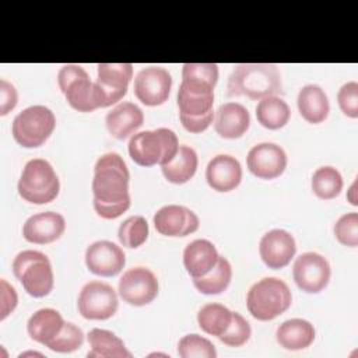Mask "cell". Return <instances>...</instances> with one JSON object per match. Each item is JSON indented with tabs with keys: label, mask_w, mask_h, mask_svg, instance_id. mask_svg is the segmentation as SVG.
Instances as JSON below:
<instances>
[{
	"label": "cell",
	"mask_w": 358,
	"mask_h": 358,
	"mask_svg": "<svg viewBox=\"0 0 358 358\" xmlns=\"http://www.w3.org/2000/svg\"><path fill=\"white\" fill-rule=\"evenodd\" d=\"M312 190L323 200L334 199L343 190V176L333 166H320L313 172Z\"/></svg>",
	"instance_id": "32"
},
{
	"label": "cell",
	"mask_w": 358,
	"mask_h": 358,
	"mask_svg": "<svg viewBox=\"0 0 358 358\" xmlns=\"http://www.w3.org/2000/svg\"><path fill=\"white\" fill-rule=\"evenodd\" d=\"M296 103L301 116L312 124L324 122L330 112L329 98L326 92L316 84L302 87L298 92Z\"/></svg>",
	"instance_id": "24"
},
{
	"label": "cell",
	"mask_w": 358,
	"mask_h": 358,
	"mask_svg": "<svg viewBox=\"0 0 358 358\" xmlns=\"http://www.w3.org/2000/svg\"><path fill=\"white\" fill-rule=\"evenodd\" d=\"M144 122L143 110L133 102H120L108 112L105 123L109 134L117 140H124L137 131Z\"/></svg>",
	"instance_id": "22"
},
{
	"label": "cell",
	"mask_w": 358,
	"mask_h": 358,
	"mask_svg": "<svg viewBox=\"0 0 358 358\" xmlns=\"http://www.w3.org/2000/svg\"><path fill=\"white\" fill-rule=\"evenodd\" d=\"M355 189H357V182H354L350 187V192H348V200L352 206H357L358 201H357V197H355Z\"/></svg>",
	"instance_id": "42"
},
{
	"label": "cell",
	"mask_w": 358,
	"mask_h": 358,
	"mask_svg": "<svg viewBox=\"0 0 358 358\" xmlns=\"http://www.w3.org/2000/svg\"><path fill=\"white\" fill-rule=\"evenodd\" d=\"M246 165L259 179H275L287 168V154L278 144L260 143L249 150Z\"/></svg>",
	"instance_id": "14"
},
{
	"label": "cell",
	"mask_w": 358,
	"mask_h": 358,
	"mask_svg": "<svg viewBox=\"0 0 358 358\" xmlns=\"http://www.w3.org/2000/svg\"><path fill=\"white\" fill-rule=\"evenodd\" d=\"M218 257L220 255L213 242L194 239L183 250V266L192 278H200L210 273Z\"/></svg>",
	"instance_id": "23"
},
{
	"label": "cell",
	"mask_w": 358,
	"mask_h": 358,
	"mask_svg": "<svg viewBox=\"0 0 358 358\" xmlns=\"http://www.w3.org/2000/svg\"><path fill=\"white\" fill-rule=\"evenodd\" d=\"M119 306L116 291L106 282L90 281L87 282L77 299L80 315L88 320H106L112 317Z\"/></svg>",
	"instance_id": "10"
},
{
	"label": "cell",
	"mask_w": 358,
	"mask_h": 358,
	"mask_svg": "<svg viewBox=\"0 0 358 358\" xmlns=\"http://www.w3.org/2000/svg\"><path fill=\"white\" fill-rule=\"evenodd\" d=\"M178 354L182 358H215L217 357L214 344L199 334L183 336L178 343Z\"/></svg>",
	"instance_id": "34"
},
{
	"label": "cell",
	"mask_w": 358,
	"mask_h": 358,
	"mask_svg": "<svg viewBox=\"0 0 358 358\" xmlns=\"http://www.w3.org/2000/svg\"><path fill=\"white\" fill-rule=\"evenodd\" d=\"M85 264L95 275L113 277L123 270L126 256L116 243L110 241H96L85 250Z\"/></svg>",
	"instance_id": "15"
},
{
	"label": "cell",
	"mask_w": 358,
	"mask_h": 358,
	"mask_svg": "<svg viewBox=\"0 0 358 358\" xmlns=\"http://www.w3.org/2000/svg\"><path fill=\"white\" fill-rule=\"evenodd\" d=\"M96 84L99 85L105 108L119 102L127 94V85L133 78L131 63H99Z\"/></svg>",
	"instance_id": "17"
},
{
	"label": "cell",
	"mask_w": 358,
	"mask_h": 358,
	"mask_svg": "<svg viewBox=\"0 0 358 358\" xmlns=\"http://www.w3.org/2000/svg\"><path fill=\"white\" fill-rule=\"evenodd\" d=\"M252 329L249 322L238 312H232V322L227 331L218 338L229 347H241L250 338Z\"/></svg>",
	"instance_id": "36"
},
{
	"label": "cell",
	"mask_w": 358,
	"mask_h": 358,
	"mask_svg": "<svg viewBox=\"0 0 358 358\" xmlns=\"http://www.w3.org/2000/svg\"><path fill=\"white\" fill-rule=\"evenodd\" d=\"M88 343L91 350L88 351V358L101 357V358H130L131 352L126 348L122 338L115 333L103 329H92L88 333Z\"/></svg>",
	"instance_id": "27"
},
{
	"label": "cell",
	"mask_w": 358,
	"mask_h": 358,
	"mask_svg": "<svg viewBox=\"0 0 358 358\" xmlns=\"http://www.w3.org/2000/svg\"><path fill=\"white\" fill-rule=\"evenodd\" d=\"M232 278V267L227 257L220 256L217 264L200 278H193V285L197 291L206 295H217L224 292Z\"/></svg>",
	"instance_id": "30"
},
{
	"label": "cell",
	"mask_w": 358,
	"mask_h": 358,
	"mask_svg": "<svg viewBox=\"0 0 358 358\" xmlns=\"http://www.w3.org/2000/svg\"><path fill=\"white\" fill-rule=\"evenodd\" d=\"M172 87L171 73L158 66L140 70L134 78V95L147 106H158L168 101Z\"/></svg>",
	"instance_id": "13"
},
{
	"label": "cell",
	"mask_w": 358,
	"mask_h": 358,
	"mask_svg": "<svg viewBox=\"0 0 358 358\" xmlns=\"http://www.w3.org/2000/svg\"><path fill=\"white\" fill-rule=\"evenodd\" d=\"M289 116V106L280 96L270 95L259 99L256 106V119L263 127L270 130L281 129L288 123Z\"/></svg>",
	"instance_id": "29"
},
{
	"label": "cell",
	"mask_w": 358,
	"mask_h": 358,
	"mask_svg": "<svg viewBox=\"0 0 358 358\" xmlns=\"http://www.w3.org/2000/svg\"><path fill=\"white\" fill-rule=\"evenodd\" d=\"M232 322V312L221 303H206L197 313V323L200 329L211 336L220 337L227 331Z\"/></svg>",
	"instance_id": "31"
},
{
	"label": "cell",
	"mask_w": 358,
	"mask_h": 358,
	"mask_svg": "<svg viewBox=\"0 0 358 358\" xmlns=\"http://www.w3.org/2000/svg\"><path fill=\"white\" fill-rule=\"evenodd\" d=\"M295 239L284 229H271L266 232L259 243V253L263 263L273 270L288 266L295 256Z\"/></svg>",
	"instance_id": "18"
},
{
	"label": "cell",
	"mask_w": 358,
	"mask_h": 358,
	"mask_svg": "<svg viewBox=\"0 0 358 358\" xmlns=\"http://www.w3.org/2000/svg\"><path fill=\"white\" fill-rule=\"evenodd\" d=\"M206 180L215 192H231L242 180V166L232 155H215L206 168Z\"/></svg>",
	"instance_id": "20"
},
{
	"label": "cell",
	"mask_w": 358,
	"mask_h": 358,
	"mask_svg": "<svg viewBox=\"0 0 358 358\" xmlns=\"http://www.w3.org/2000/svg\"><path fill=\"white\" fill-rule=\"evenodd\" d=\"M66 229V220L62 214L55 211H43L31 215L24 227L22 235L24 239L36 243L46 245L57 241Z\"/></svg>",
	"instance_id": "19"
},
{
	"label": "cell",
	"mask_w": 358,
	"mask_h": 358,
	"mask_svg": "<svg viewBox=\"0 0 358 358\" xmlns=\"http://www.w3.org/2000/svg\"><path fill=\"white\" fill-rule=\"evenodd\" d=\"M334 235L344 246L355 248L358 245V214L347 213L334 224Z\"/></svg>",
	"instance_id": "37"
},
{
	"label": "cell",
	"mask_w": 358,
	"mask_h": 358,
	"mask_svg": "<svg viewBox=\"0 0 358 358\" xmlns=\"http://www.w3.org/2000/svg\"><path fill=\"white\" fill-rule=\"evenodd\" d=\"M56 126L53 112L43 105L28 106L13 120L14 140L25 148H36L46 143Z\"/></svg>",
	"instance_id": "9"
},
{
	"label": "cell",
	"mask_w": 358,
	"mask_h": 358,
	"mask_svg": "<svg viewBox=\"0 0 358 358\" xmlns=\"http://www.w3.org/2000/svg\"><path fill=\"white\" fill-rule=\"evenodd\" d=\"M157 275L145 267H133L123 273L119 280L120 298L133 306H144L152 302L158 295Z\"/></svg>",
	"instance_id": "11"
},
{
	"label": "cell",
	"mask_w": 358,
	"mask_h": 358,
	"mask_svg": "<svg viewBox=\"0 0 358 358\" xmlns=\"http://www.w3.org/2000/svg\"><path fill=\"white\" fill-rule=\"evenodd\" d=\"M250 126L249 110L238 102L222 103L214 115V129L222 138H239Z\"/></svg>",
	"instance_id": "21"
},
{
	"label": "cell",
	"mask_w": 358,
	"mask_h": 358,
	"mask_svg": "<svg viewBox=\"0 0 358 358\" xmlns=\"http://www.w3.org/2000/svg\"><path fill=\"white\" fill-rule=\"evenodd\" d=\"M13 273L24 289L34 298L50 294L55 284L48 256L38 250H22L13 260Z\"/></svg>",
	"instance_id": "8"
},
{
	"label": "cell",
	"mask_w": 358,
	"mask_h": 358,
	"mask_svg": "<svg viewBox=\"0 0 358 358\" xmlns=\"http://www.w3.org/2000/svg\"><path fill=\"white\" fill-rule=\"evenodd\" d=\"M18 194L28 203L46 204L53 201L60 190L53 166L43 158L28 161L18 180Z\"/></svg>",
	"instance_id": "7"
},
{
	"label": "cell",
	"mask_w": 358,
	"mask_h": 358,
	"mask_svg": "<svg viewBox=\"0 0 358 358\" xmlns=\"http://www.w3.org/2000/svg\"><path fill=\"white\" fill-rule=\"evenodd\" d=\"M217 81L218 66L215 63H185L178 91L179 115L203 116L211 112Z\"/></svg>",
	"instance_id": "2"
},
{
	"label": "cell",
	"mask_w": 358,
	"mask_h": 358,
	"mask_svg": "<svg viewBox=\"0 0 358 358\" xmlns=\"http://www.w3.org/2000/svg\"><path fill=\"white\" fill-rule=\"evenodd\" d=\"M178 150L175 131L165 127L136 133L129 141V155L140 166H162L173 159Z\"/></svg>",
	"instance_id": "4"
},
{
	"label": "cell",
	"mask_w": 358,
	"mask_h": 358,
	"mask_svg": "<svg viewBox=\"0 0 358 358\" xmlns=\"http://www.w3.org/2000/svg\"><path fill=\"white\" fill-rule=\"evenodd\" d=\"M197 154L196 151L189 145H179L178 154L173 157V159L165 165L161 166L162 175L165 179L175 185H182L189 182L196 171H197Z\"/></svg>",
	"instance_id": "28"
},
{
	"label": "cell",
	"mask_w": 358,
	"mask_h": 358,
	"mask_svg": "<svg viewBox=\"0 0 358 358\" xmlns=\"http://www.w3.org/2000/svg\"><path fill=\"white\" fill-rule=\"evenodd\" d=\"M337 102L341 112L348 117H358V83H345L337 94Z\"/></svg>",
	"instance_id": "38"
},
{
	"label": "cell",
	"mask_w": 358,
	"mask_h": 358,
	"mask_svg": "<svg viewBox=\"0 0 358 358\" xmlns=\"http://www.w3.org/2000/svg\"><path fill=\"white\" fill-rule=\"evenodd\" d=\"M292 302L288 285L277 277H264L255 282L246 295L249 313L262 322H268L284 313Z\"/></svg>",
	"instance_id": "5"
},
{
	"label": "cell",
	"mask_w": 358,
	"mask_h": 358,
	"mask_svg": "<svg viewBox=\"0 0 358 358\" xmlns=\"http://www.w3.org/2000/svg\"><path fill=\"white\" fill-rule=\"evenodd\" d=\"M294 281L302 291L317 294L323 291L331 275L327 259L316 252H306L296 257L292 266Z\"/></svg>",
	"instance_id": "12"
},
{
	"label": "cell",
	"mask_w": 358,
	"mask_h": 358,
	"mask_svg": "<svg viewBox=\"0 0 358 358\" xmlns=\"http://www.w3.org/2000/svg\"><path fill=\"white\" fill-rule=\"evenodd\" d=\"M199 225L196 213L185 206L168 204L154 214V227L165 236H186L196 232Z\"/></svg>",
	"instance_id": "16"
},
{
	"label": "cell",
	"mask_w": 358,
	"mask_h": 358,
	"mask_svg": "<svg viewBox=\"0 0 358 358\" xmlns=\"http://www.w3.org/2000/svg\"><path fill=\"white\" fill-rule=\"evenodd\" d=\"M229 96H248L262 99L282 94V80L275 64L242 63L236 64L228 78Z\"/></svg>",
	"instance_id": "3"
},
{
	"label": "cell",
	"mask_w": 358,
	"mask_h": 358,
	"mask_svg": "<svg viewBox=\"0 0 358 358\" xmlns=\"http://www.w3.org/2000/svg\"><path fill=\"white\" fill-rule=\"evenodd\" d=\"M18 102L17 90L13 84L6 81L4 78L0 80V116H6L11 112Z\"/></svg>",
	"instance_id": "40"
},
{
	"label": "cell",
	"mask_w": 358,
	"mask_h": 358,
	"mask_svg": "<svg viewBox=\"0 0 358 358\" xmlns=\"http://www.w3.org/2000/svg\"><path fill=\"white\" fill-rule=\"evenodd\" d=\"M275 337L282 348L298 351L313 343L315 327L305 319H289L278 326Z\"/></svg>",
	"instance_id": "26"
},
{
	"label": "cell",
	"mask_w": 358,
	"mask_h": 358,
	"mask_svg": "<svg viewBox=\"0 0 358 358\" xmlns=\"http://www.w3.org/2000/svg\"><path fill=\"white\" fill-rule=\"evenodd\" d=\"M148 232L147 220L143 215H131L119 225L117 238L123 246L136 249L147 241Z\"/></svg>",
	"instance_id": "33"
},
{
	"label": "cell",
	"mask_w": 358,
	"mask_h": 358,
	"mask_svg": "<svg viewBox=\"0 0 358 358\" xmlns=\"http://www.w3.org/2000/svg\"><path fill=\"white\" fill-rule=\"evenodd\" d=\"M0 301H1V309H0V320H4L17 306L18 296L14 289L6 280H0Z\"/></svg>",
	"instance_id": "39"
},
{
	"label": "cell",
	"mask_w": 358,
	"mask_h": 358,
	"mask_svg": "<svg viewBox=\"0 0 358 358\" xmlns=\"http://www.w3.org/2000/svg\"><path fill=\"white\" fill-rule=\"evenodd\" d=\"M130 173L117 152L101 155L94 166V208L105 220L120 217L130 207Z\"/></svg>",
	"instance_id": "1"
},
{
	"label": "cell",
	"mask_w": 358,
	"mask_h": 358,
	"mask_svg": "<svg viewBox=\"0 0 358 358\" xmlns=\"http://www.w3.org/2000/svg\"><path fill=\"white\" fill-rule=\"evenodd\" d=\"M84 343V333L74 323L64 322L60 333L48 343V348L56 352H73L78 350Z\"/></svg>",
	"instance_id": "35"
},
{
	"label": "cell",
	"mask_w": 358,
	"mask_h": 358,
	"mask_svg": "<svg viewBox=\"0 0 358 358\" xmlns=\"http://www.w3.org/2000/svg\"><path fill=\"white\" fill-rule=\"evenodd\" d=\"M63 324L64 320L56 309L42 308L28 319L27 330L34 341L46 347L60 333Z\"/></svg>",
	"instance_id": "25"
},
{
	"label": "cell",
	"mask_w": 358,
	"mask_h": 358,
	"mask_svg": "<svg viewBox=\"0 0 358 358\" xmlns=\"http://www.w3.org/2000/svg\"><path fill=\"white\" fill-rule=\"evenodd\" d=\"M57 84L69 105L78 112H92L105 108L99 85L90 80L88 73L78 64H64L57 74Z\"/></svg>",
	"instance_id": "6"
},
{
	"label": "cell",
	"mask_w": 358,
	"mask_h": 358,
	"mask_svg": "<svg viewBox=\"0 0 358 358\" xmlns=\"http://www.w3.org/2000/svg\"><path fill=\"white\" fill-rule=\"evenodd\" d=\"M182 126L190 133H201L208 129L214 119V110L203 115V116H185L179 115Z\"/></svg>",
	"instance_id": "41"
}]
</instances>
